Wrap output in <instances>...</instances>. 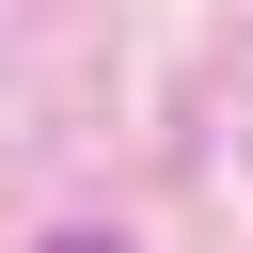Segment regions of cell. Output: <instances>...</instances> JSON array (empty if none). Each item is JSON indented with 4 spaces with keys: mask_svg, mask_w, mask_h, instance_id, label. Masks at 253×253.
<instances>
[{
    "mask_svg": "<svg viewBox=\"0 0 253 253\" xmlns=\"http://www.w3.org/2000/svg\"><path fill=\"white\" fill-rule=\"evenodd\" d=\"M47 253H126V237H47Z\"/></svg>",
    "mask_w": 253,
    "mask_h": 253,
    "instance_id": "1",
    "label": "cell"
}]
</instances>
